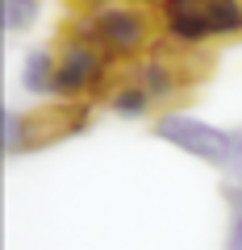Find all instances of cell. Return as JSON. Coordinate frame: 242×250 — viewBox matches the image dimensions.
<instances>
[{"label": "cell", "instance_id": "6da1fadb", "mask_svg": "<svg viewBox=\"0 0 242 250\" xmlns=\"http://www.w3.org/2000/svg\"><path fill=\"white\" fill-rule=\"evenodd\" d=\"M163 25L176 46H205L242 34V0H163Z\"/></svg>", "mask_w": 242, "mask_h": 250}, {"label": "cell", "instance_id": "7a4b0ae2", "mask_svg": "<svg viewBox=\"0 0 242 250\" xmlns=\"http://www.w3.org/2000/svg\"><path fill=\"white\" fill-rule=\"evenodd\" d=\"M80 34L92 38L105 54L126 59V54H138L146 46V38H151V21H146L138 9H130V4H113V9H92L88 21L80 25Z\"/></svg>", "mask_w": 242, "mask_h": 250}, {"label": "cell", "instance_id": "3957f363", "mask_svg": "<svg viewBox=\"0 0 242 250\" xmlns=\"http://www.w3.org/2000/svg\"><path fill=\"white\" fill-rule=\"evenodd\" d=\"M154 134H159L163 142L179 146L184 154H197V159L217 163V167H225V163L234 159V134H225V129H217V125H209V121H197V117L167 113V117L154 121Z\"/></svg>", "mask_w": 242, "mask_h": 250}, {"label": "cell", "instance_id": "277c9868", "mask_svg": "<svg viewBox=\"0 0 242 250\" xmlns=\"http://www.w3.org/2000/svg\"><path fill=\"white\" fill-rule=\"evenodd\" d=\"M105 80V50H100L92 38L75 34L71 42L63 46L59 62H54V96H84L96 83Z\"/></svg>", "mask_w": 242, "mask_h": 250}, {"label": "cell", "instance_id": "5b68a950", "mask_svg": "<svg viewBox=\"0 0 242 250\" xmlns=\"http://www.w3.org/2000/svg\"><path fill=\"white\" fill-rule=\"evenodd\" d=\"M84 125H88V104H75V100L59 96L25 117V150H42L50 142H63V138L80 134Z\"/></svg>", "mask_w": 242, "mask_h": 250}, {"label": "cell", "instance_id": "8992f818", "mask_svg": "<svg viewBox=\"0 0 242 250\" xmlns=\"http://www.w3.org/2000/svg\"><path fill=\"white\" fill-rule=\"evenodd\" d=\"M54 62H59V54H54V50H34L25 59L21 83H25L34 96H54Z\"/></svg>", "mask_w": 242, "mask_h": 250}, {"label": "cell", "instance_id": "52a82bcc", "mask_svg": "<svg viewBox=\"0 0 242 250\" xmlns=\"http://www.w3.org/2000/svg\"><path fill=\"white\" fill-rule=\"evenodd\" d=\"M151 104H154V96L138 83V75L130 83H117V88L109 92V108L121 113V117H146V113H151Z\"/></svg>", "mask_w": 242, "mask_h": 250}, {"label": "cell", "instance_id": "ba28073f", "mask_svg": "<svg viewBox=\"0 0 242 250\" xmlns=\"http://www.w3.org/2000/svg\"><path fill=\"white\" fill-rule=\"evenodd\" d=\"M0 17H4V34H21L34 25L38 0H0Z\"/></svg>", "mask_w": 242, "mask_h": 250}, {"label": "cell", "instance_id": "9c48e42d", "mask_svg": "<svg viewBox=\"0 0 242 250\" xmlns=\"http://www.w3.org/2000/svg\"><path fill=\"white\" fill-rule=\"evenodd\" d=\"M4 150L9 154L25 150V117L13 113V108H4Z\"/></svg>", "mask_w": 242, "mask_h": 250}, {"label": "cell", "instance_id": "30bf717a", "mask_svg": "<svg viewBox=\"0 0 242 250\" xmlns=\"http://www.w3.org/2000/svg\"><path fill=\"white\" fill-rule=\"evenodd\" d=\"M225 250H242V205H238V213H234V221H230V238H225Z\"/></svg>", "mask_w": 242, "mask_h": 250}, {"label": "cell", "instance_id": "8fae6325", "mask_svg": "<svg viewBox=\"0 0 242 250\" xmlns=\"http://www.w3.org/2000/svg\"><path fill=\"white\" fill-rule=\"evenodd\" d=\"M225 167H230V171H234V175H238V179H242V129H238V134H234V159H230V163H225Z\"/></svg>", "mask_w": 242, "mask_h": 250}, {"label": "cell", "instance_id": "7c38bea8", "mask_svg": "<svg viewBox=\"0 0 242 250\" xmlns=\"http://www.w3.org/2000/svg\"><path fill=\"white\" fill-rule=\"evenodd\" d=\"M80 4H88V9H96V4H100V0H80Z\"/></svg>", "mask_w": 242, "mask_h": 250}]
</instances>
